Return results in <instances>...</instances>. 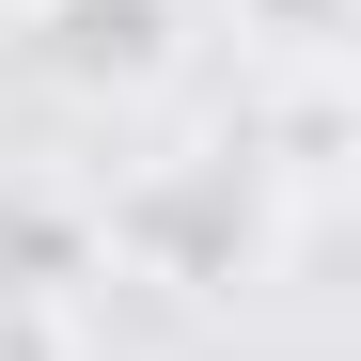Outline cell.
Returning a JSON list of instances; mask_svg holds the SVG:
<instances>
[{
  "mask_svg": "<svg viewBox=\"0 0 361 361\" xmlns=\"http://www.w3.org/2000/svg\"><path fill=\"white\" fill-rule=\"evenodd\" d=\"M110 252L142 283H173V298L252 283L267 267V173L252 157H157V173H126L110 189Z\"/></svg>",
  "mask_w": 361,
  "mask_h": 361,
  "instance_id": "1",
  "label": "cell"
},
{
  "mask_svg": "<svg viewBox=\"0 0 361 361\" xmlns=\"http://www.w3.org/2000/svg\"><path fill=\"white\" fill-rule=\"evenodd\" d=\"M32 16H47V0H0V32H32Z\"/></svg>",
  "mask_w": 361,
  "mask_h": 361,
  "instance_id": "4",
  "label": "cell"
},
{
  "mask_svg": "<svg viewBox=\"0 0 361 361\" xmlns=\"http://www.w3.org/2000/svg\"><path fill=\"white\" fill-rule=\"evenodd\" d=\"M32 63L63 94H142L173 63V0H47V16H32Z\"/></svg>",
  "mask_w": 361,
  "mask_h": 361,
  "instance_id": "2",
  "label": "cell"
},
{
  "mask_svg": "<svg viewBox=\"0 0 361 361\" xmlns=\"http://www.w3.org/2000/svg\"><path fill=\"white\" fill-rule=\"evenodd\" d=\"M235 32L283 47V63H330V47H345V0H235Z\"/></svg>",
  "mask_w": 361,
  "mask_h": 361,
  "instance_id": "3",
  "label": "cell"
}]
</instances>
